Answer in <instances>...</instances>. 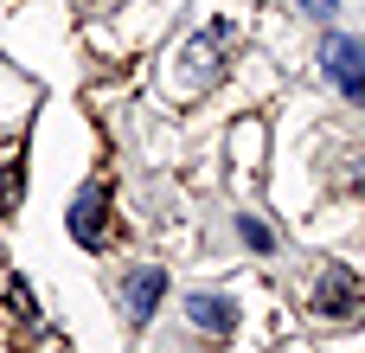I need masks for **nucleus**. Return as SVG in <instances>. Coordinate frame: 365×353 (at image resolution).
I'll use <instances>...</instances> for the list:
<instances>
[{
    "instance_id": "1",
    "label": "nucleus",
    "mask_w": 365,
    "mask_h": 353,
    "mask_svg": "<svg viewBox=\"0 0 365 353\" xmlns=\"http://www.w3.org/2000/svg\"><path fill=\"white\" fill-rule=\"evenodd\" d=\"M321 322H359L365 315V296H359V277L346 270V264H327L321 277H314V302H308Z\"/></svg>"
},
{
    "instance_id": "2",
    "label": "nucleus",
    "mask_w": 365,
    "mask_h": 353,
    "mask_svg": "<svg viewBox=\"0 0 365 353\" xmlns=\"http://www.w3.org/2000/svg\"><path fill=\"white\" fill-rule=\"evenodd\" d=\"M321 71L334 77V90H346L353 103H365V39H353V32H327Z\"/></svg>"
},
{
    "instance_id": "3",
    "label": "nucleus",
    "mask_w": 365,
    "mask_h": 353,
    "mask_svg": "<svg viewBox=\"0 0 365 353\" xmlns=\"http://www.w3.org/2000/svg\"><path fill=\"white\" fill-rule=\"evenodd\" d=\"M103 219H109V187H103V180H90V187L71 199L64 225H71V238H77L83 251H103Z\"/></svg>"
},
{
    "instance_id": "4",
    "label": "nucleus",
    "mask_w": 365,
    "mask_h": 353,
    "mask_svg": "<svg viewBox=\"0 0 365 353\" xmlns=\"http://www.w3.org/2000/svg\"><path fill=\"white\" fill-rule=\"evenodd\" d=\"M160 296H167V270H154V264H141L128 283H122V315L141 328V322H154V309H160Z\"/></svg>"
},
{
    "instance_id": "5",
    "label": "nucleus",
    "mask_w": 365,
    "mask_h": 353,
    "mask_svg": "<svg viewBox=\"0 0 365 353\" xmlns=\"http://www.w3.org/2000/svg\"><path fill=\"white\" fill-rule=\"evenodd\" d=\"M225 58H231V26L218 19V26H205V32H199V45H192V90H199V84H212V71H218Z\"/></svg>"
},
{
    "instance_id": "6",
    "label": "nucleus",
    "mask_w": 365,
    "mask_h": 353,
    "mask_svg": "<svg viewBox=\"0 0 365 353\" xmlns=\"http://www.w3.org/2000/svg\"><path fill=\"white\" fill-rule=\"evenodd\" d=\"M186 315H192V328H205V334H231V328H237V302H231V296H212V289L186 296Z\"/></svg>"
},
{
    "instance_id": "7",
    "label": "nucleus",
    "mask_w": 365,
    "mask_h": 353,
    "mask_svg": "<svg viewBox=\"0 0 365 353\" xmlns=\"http://www.w3.org/2000/svg\"><path fill=\"white\" fill-rule=\"evenodd\" d=\"M237 232H244V244H250V251H263V257H269V251H276V244H282V238H276V232H269V225H263V219H250V212H244V219H237Z\"/></svg>"
},
{
    "instance_id": "8",
    "label": "nucleus",
    "mask_w": 365,
    "mask_h": 353,
    "mask_svg": "<svg viewBox=\"0 0 365 353\" xmlns=\"http://www.w3.org/2000/svg\"><path fill=\"white\" fill-rule=\"evenodd\" d=\"M19 212V167H0V219Z\"/></svg>"
},
{
    "instance_id": "9",
    "label": "nucleus",
    "mask_w": 365,
    "mask_h": 353,
    "mask_svg": "<svg viewBox=\"0 0 365 353\" xmlns=\"http://www.w3.org/2000/svg\"><path fill=\"white\" fill-rule=\"evenodd\" d=\"M302 6H308L314 19H334V13H340V0H302Z\"/></svg>"
}]
</instances>
